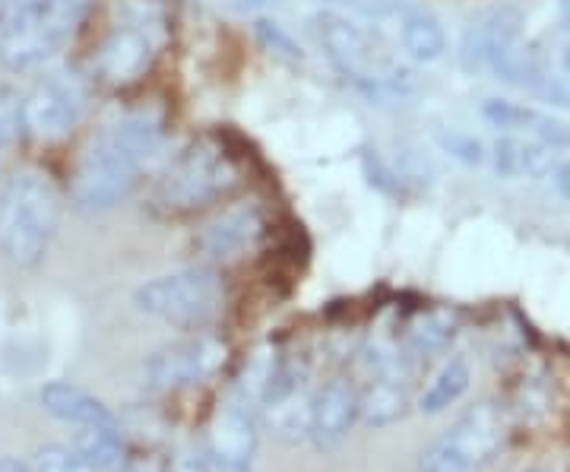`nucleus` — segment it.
Wrapping results in <instances>:
<instances>
[{"label": "nucleus", "mask_w": 570, "mask_h": 472, "mask_svg": "<svg viewBox=\"0 0 570 472\" xmlns=\"http://www.w3.org/2000/svg\"><path fill=\"white\" fill-rule=\"evenodd\" d=\"M165 140V118L159 108H134L102 124L82 146L70 204L86 216H99L130 197L142 171L159 156Z\"/></svg>", "instance_id": "obj_1"}, {"label": "nucleus", "mask_w": 570, "mask_h": 472, "mask_svg": "<svg viewBox=\"0 0 570 472\" xmlns=\"http://www.w3.org/2000/svg\"><path fill=\"white\" fill-rule=\"evenodd\" d=\"M61 190L41 168H17L0 187V254L13 267H39L61 226Z\"/></svg>", "instance_id": "obj_2"}, {"label": "nucleus", "mask_w": 570, "mask_h": 472, "mask_svg": "<svg viewBox=\"0 0 570 472\" xmlns=\"http://www.w3.org/2000/svg\"><path fill=\"white\" fill-rule=\"evenodd\" d=\"M92 0H0V63L26 73L58 58Z\"/></svg>", "instance_id": "obj_3"}, {"label": "nucleus", "mask_w": 570, "mask_h": 472, "mask_svg": "<svg viewBox=\"0 0 570 472\" xmlns=\"http://www.w3.org/2000/svg\"><path fill=\"white\" fill-rule=\"evenodd\" d=\"M311 32L330 63L367 96H406L415 89L412 70L390 61L377 32L343 10H317Z\"/></svg>", "instance_id": "obj_4"}, {"label": "nucleus", "mask_w": 570, "mask_h": 472, "mask_svg": "<svg viewBox=\"0 0 570 472\" xmlns=\"http://www.w3.org/2000/svg\"><path fill=\"white\" fill-rule=\"evenodd\" d=\"M238 185V165L216 140H190L181 146L153 185V206L165 216H184L223 200Z\"/></svg>", "instance_id": "obj_5"}, {"label": "nucleus", "mask_w": 570, "mask_h": 472, "mask_svg": "<svg viewBox=\"0 0 570 472\" xmlns=\"http://www.w3.org/2000/svg\"><path fill=\"white\" fill-rule=\"evenodd\" d=\"M140 314L163 321L168 327L197 330L219 317L225 305V286L213 267H184L146 279L134 292Z\"/></svg>", "instance_id": "obj_6"}, {"label": "nucleus", "mask_w": 570, "mask_h": 472, "mask_svg": "<svg viewBox=\"0 0 570 472\" xmlns=\"http://www.w3.org/2000/svg\"><path fill=\"white\" fill-rule=\"evenodd\" d=\"M508 441L501 406L479 403L463 412L419 460V472H482Z\"/></svg>", "instance_id": "obj_7"}, {"label": "nucleus", "mask_w": 570, "mask_h": 472, "mask_svg": "<svg viewBox=\"0 0 570 472\" xmlns=\"http://www.w3.org/2000/svg\"><path fill=\"white\" fill-rule=\"evenodd\" d=\"M89 82L77 70H51L20 99V127L39 140H58L82 121Z\"/></svg>", "instance_id": "obj_8"}, {"label": "nucleus", "mask_w": 570, "mask_h": 472, "mask_svg": "<svg viewBox=\"0 0 570 472\" xmlns=\"http://www.w3.org/2000/svg\"><path fill=\"white\" fill-rule=\"evenodd\" d=\"M225 343L219 336L197 333L178 343H168L159 352L149 355V362L142 365L146 387L159 393L184 391V387H197L209 381L216 371L225 365Z\"/></svg>", "instance_id": "obj_9"}, {"label": "nucleus", "mask_w": 570, "mask_h": 472, "mask_svg": "<svg viewBox=\"0 0 570 472\" xmlns=\"http://www.w3.org/2000/svg\"><path fill=\"white\" fill-rule=\"evenodd\" d=\"M159 51V26L153 17L118 22L99 48V73L111 82H134L153 67Z\"/></svg>", "instance_id": "obj_10"}, {"label": "nucleus", "mask_w": 570, "mask_h": 472, "mask_svg": "<svg viewBox=\"0 0 570 472\" xmlns=\"http://www.w3.org/2000/svg\"><path fill=\"white\" fill-rule=\"evenodd\" d=\"M261 444V415L238 400H228L216 412L206 453L223 472H250Z\"/></svg>", "instance_id": "obj_11"}, {"label": "nucleus", "mask_w": 570, "mask_h": 472, "mask_svg": "<svg viewBox=\"0 0 570 472\" xmlns=\"http://www.w3.org/2000/svg\"><path fill=\"white\" fill-rule=\"evenodd\" d=\"M264 232V213L257 204L225 206L216 219H209L204 232L197 235V250L209 264H228L242 257Z\"/></svg>", "instance_id": "obj_12"}, {"label": "nucleus", "mask_w": 570, "mask_h": 472, "mask_svg": "<svg viewBox=\"0 0 570 472\" xmlns=\"http://www.w3.org/2000/svg\"><path fill=\"white\" fill-rule=\"evenodd\" d=\"M358 419H362V393H358V387L346 377H333L314 393L311 441L321 451H330V448L346 441Z\"/></svg>", "instance_id": "obj_13"}, {"label": "nucleus", "mask_w": 570, "mask_h": 472, "mask_svg": "<svg viewBox=\"0 0 570 472\" xmlns=\"http://www.w3.org/2000/svg\"><path fill=\"white\" fill-rule=\"evenodd\" d=\"M523 36V13L517 7H504V10H494L485 20L472 22L463 36V45H460V63L466 73H475V70H485L489 63V55L494 45L510 39H520Z\"/></svg>", "instance_id": "obj_14"}, {"label": "nucleus", "mask_w": 570, "mask_h": 472, "mask_svg": "<svg viewBox=\"0 0 570 472\" xmlns=\"http://www.w3.org/2000/svg\"><path fill=\"white\" fill-rule=\"evenodd\" d=\"M41 406L45 412H51L55 419L70 422L77 429L86 425H118L115 412L105 406L99 396H92L89 391H82L77 384H67V381H51L45 384L39 393Z\"/></svg>", "instance_id": "obj_15"}, {"label": "nucleus", "mask_w": 570, "mask_h": 472, "mask_svg": "<svg viewBox=\"0 0 570 472\" xmlns=\"http://www.w3.org/2000/svg\"><path fill=\"white\" fill-rule=\"evenodd\" d=\"M489 67L491 73L498 77L501 82H508V86H517V89H535L539 82L546 80V73H549V67L542 61V55L532 48L530 41L523 39H510L501 41V45H494L489 55Z\"/></svg>", "instance_id": "obj_16"}, {"label": "nucleus", "mask_w": 570, "mask_h": 472, "mask_svg": "<svg viewBox=\"0 0 570 472\" xmlns=\"http://www.w3.org/2000/svg\"><path fill=\"white\" fill-rule=\"evenodd\" d=\"M400 20V41L406 48V55L419 63H434L444 58L448 51V32L434 13H428L422 7H400L396 10Z\"/></svg>", "instance_id": "obj_17"}, {"label": "nucleus", "mask_w": 570, "mask_h": 472, "mask_svg": "<svg viewBox=\"0 0 570 472\" xmlns=\"http://www.w3.org/2000/svg\"><path fill=\"white\" fill-rule=\"evenodd\" d=\"M261 415L266 419V425L279 434L288 444H298L311 437V415H314V393L307 391V384L295 387V391L276 396L273 403H266Z\"/></svg>", "instance_id": "obj_18"}, {"label": "nucleus", "mask_w": 570, "mask_h": 472, "mask_svg": "<svg viewBox=\"0 0 570 472\" xmlns=\"http://www.w3.org/2000/svg\"><path fill=\"white\" fill-rule=\"evenodd\" d=\"M73 448L96 472H121L127 466V448L118 425H86L73 434Z\"/></svg>", "instance_id": "obj_19"}, {"label": "nucleus", "mask_w": 570, "mask_h": 472, "mask_svg": "<svg viewBox=\"0 0 570 472\" xmlns=\"http://www.w3.org/2000/svg\"><path fill=\"white\" fill-rule=\"evenodd\" d=\"M406 406L403 377H374V387L362 396V419L374 429H387L406 415Z\"/></svg>", "instance_id": "obj_20"}, {"label": "nucleus", "mask_w": 570, "mask_h": 472, "mask_svg": "<svg viewBox=\"0 0 570 472\" xmlns=\"http://www.w3.org/2000/svg\"><path fill=\"white\" fill-rule=\"evenodd\" d=\"M469 381H472L469 362L463 355H453L448 365L438 371V377L428 384V391L422 393L419 406H422V412H428V415H438V412L450 410V406L469 391Z\"/></svg>", "instance_id": "obj_21"}, {"label": "nucleus", "mask_w": 570, "mask_h": 472, "mask_svg": "<svg viewBox=\"0 0 570 472\" xmlns=\"http://www.w3.org/2000/svg\"><path fill=\"white\" fill-rule=\"evenodd\" d=\"M453 336H456V321L450 317L448 311H431V314H422L409 327V350L415 352L419 358H425V355L448 350Z\"/></svg>", "instance_id": "obj_22"}, {"label": "nucleus", "mask_w": 570, "mask_h": 472, "mask_svg": "<svg viewBox=\"0 0 570 472\" xmlns=\"http://www.w3.org/2000/svg\"><path fill=\"white\" fill-rule=\"evenodd\" d=\"M479 115L485 118V124L498 127V130H532L539 121V111L527 108L520 102H510V99H485Z\"/></svg>", "instance_id": "obj_23"}, {"label": "nucleus", "mask_w": 570, "mask_h": 472, "mask_svg": "<svg viewBox=\"0 0 570 472\" xmlns=\"http://www.w3.org/2000/svg\"><path fill=\"white\" fill-rule=\"evenodd\" d=\"M561 163V153L542 140H520V178L546 181Z\"/></svg>", "instance_id": "obj_24"}, {"label": "nucleus", "mask_w": 570, "mask_h": 472, "mask_svg": "<svg viewBox=\"0 0 570 472\" xmlns=\"http://www.w3.org/2000/svg\"><path fill=\"white\" fill-rule=\"evenodd\" d=\"M438 146H441V153H448L450 159H456V163L463 165H485L489 163V149L485 144L479 140V137H472L466 130H438Z\"/></svg>", "instance_id": "obj_25"}, {"label": "nucleus", "mask_w": 570, "mask_h": 472, "mask_svg": "<svg viewBox=\"0 0 570 472\" xmlns=\"http://www.w3.org/2000/svg\"><path fill=\"white\" fill-rule=\"evenodd\" d=\"M32 472H96L73 444H48L39 448L36 460H32Z\"/></svg>", "instance_id": "obj_26"}, {"label": "nucleus", "mask_w": 570, "mask_h": 472, "mask_svg": "<svg viewBox=\"0 0 570 472\" xmlns=\"http://www.w3.org/2000/svg\"><path fill=\"white\" fill-rule=\"evenodd\" d=\"M257 36H261V41H264L269 51L283 55L288 61H302V58H305V48L298 45V39L285 29L283 22L269 20V17L257 20Z\"/></svg>", "instance_id": "obj_27"}, {"label": "nucleus", "mask_w": 570, "mask_h": 472, "mask_svg": "<svg viewBox=\"0 0 570 472\" xmlns=\"http://www.w3.org/2000/svg\"><path fill=\"white\" fill-rule=\"evenodd\" d=\"M489 156L501 178H520V137H501Z\"/></svg>", "instance_id": "obj_28"}, {"label": "nucleus", "mask_w": 570, "mask_h": 472, "mask_svg": "<svg viewBox=\"0 0 570 472\" xmlns=\"http://www.w3.org/2000/svg\"><path fill=\"white\" fill-rule=\"evenodd\" d=\"M532 134H535V140L554 146V149H564V146H570V124L561 121V118H554V115H539V121H535V127H532Z\"/></svg>", "instance_id": "obj_29"}, {"label": "nucleus", "mask_w": 570, "mask_h": 472, "mask_svg": "<svg viewBox=\"0 0 570 472\" xmlns=\"http://www.w3.org/2000/svg\"><path fill=\"white\" fill-rule=\"evenodd\" d=\"M542 102L554 105V108H570V82L564 77H551L546 73V80L539 82L535 89H532Z\"/></svg>", "instance_id": "obj_30"}, {"label": "nucleus", "mask_w": 570, "mask_h": 472, "mask_svg": "<svg viewBox=\"0 0 570 472\" xmlns=\"http://www.w3.org/2000/svg\"><path fill=\"white\" fill-rule=\"evenodd\" d=\"M171 472H216V463L209 460V453L206 451H181L175 456V463H171Z\"/></svg>", "instance_id": "obj_31"}, {"label": "nucleus", "mask_w": 570, "mask_h": 472, "mask_svg": "<svg viewBox=\"0 0 570 472\" xmlns=\"http://www.w3.org/2000/svg\"><path fill=\"white\" fill-rule=\"evenodd\" d=\"M551 181H554V190H558V197L561 200H568L570 204V156L568 159H561L558 168L551 171Z\"/></svg>", "instance_id": "obj_32"}, {"label": "nucleus", "mask_w": 570, "mask_h": 472, "mask_svg": "<svg viewBox=\"0 0 570 472\" xmlns=\"http://www.w3.org/2000/svg\"><path fill=\"white\" fill-rule=\"evenodd\" d=\"M235 7H242V10H250V13H261V10H276V7H283L285 0H232Z\"/></svg>", "instance_id": "obj_33"}, {"label": "nucleus", "mask_w": 570, "mask_h": 472, "mask_svg": "<svg viewBox=\"0 0 570 472\" xmlns=\"http://www.w3.org/2000/svg\"><path fill=\"white\" fill-rule=\"evenodd\" d=\"M0 472H32V466L17 456H0Z\"/></svg>", "instance_id": "obj_34"}, {"label": "nucleus", "mask_w": 570, "mask_h": 472, "mask_svg": "<svg viewBox=\"0 0 570 472\" xmlns=\"http://www.w3.org/2000/svg\"><path fill=\"white\" fill-rule=\"evenodd\" d=\"M561 70H564V80L570 82V41L564 45V51H561Z\"/></svg>", "instance_id": "obj_35"}, {"label": "nucleus", "mask_w": 570, "mask_h": 472, "mask_svg": "<svg viewBox=\"0 0 570 472\" xmlns=\"http://www.w3.org/2000/svg\"><path fill=\"white\" fill-rule=\"evenodd\" d=\"M121 472H159L156 466H149V463H127Z\"/></svg>", "instance_id": "obj_36"}, {"label": "nucleus", "mask_w": 570, "mask_h": 472, "mask_svg": "<svg viewBox=\"0 0 570 472\" xmlns=\"http://www.w3.org/2000/svg\"><path fill=\"white\" fill-rule=\"evenodd\" d=\"M7 130H10V127H7V118H3V111H0V146L7 140Z\"/></svg>", "instance_id": "obj_37"}, {"label": "nucleus", "mask_w": 570, "mask_h": 472, "mask_svg": "<svg viewBox=\"0 0 570 472\" xmlns=\"http://www.w3.org/2000/svg\"><path fill=\"white\" fill-rule=\"evenodd\" d=\"M558 3H561V17L570 22V0H558Z\"/></svg>", "instance_id": "obj_38"}, {"label": "nucleus", "mask_w": 570, "mask_h": 472, "mask_svg": "<svg viewBox=\"0 0 570 472\" xmlns=\"http://www.w3.org/2000/svg\"><path fill=\"white\" fill-rule=\"evenodd\" d=\"M527 472H549V470H527Z\"/></svg>", "instance_id": "obj_39"}, {"label": "nucleus", "mask_w": 570, "mask_h": 472, "mask_svg": "<svg viewBox=\"0 0 570 472\" xmlns=\"http://www.w3.org/2000/svg\"><path fill=\"white\" fill-rule=\"evenodd\" d=\"M333 3H340V0H333Z\"/></svg>", "instance_id": "obj_40"}]
</instances>
